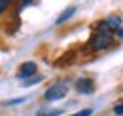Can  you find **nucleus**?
Masks as SVG:
<instances>
[{
    "label": "nucleus",
    "instance_id": "1",
    "mask_svg": "<svg viewBox=\"0 0 123 116\" xmlns=\"http://www.w3.org/2000/svg\"><path fill=\"white\" fill-rule=\"evenodd\" d=\"M112 42H114V32L104 25V21H100V23L97 25L95 34L89 38V48L95 50V51H102V50L110 48Z\"/></svg>",
    "mask_w": 123,
    "mask_h": 116
},
{
    "label": "nucleus",
    "instance_id": "2",
    "mask_svg": "<svg viewBox=\"0 0 123 116\" xmlns=\"http://www.w3.org/2000/svg\"><path fill=\"white\" fill-rule=\"evenodd\" d=\"M66 93H68V87L64 86V84H53L44 93V99L46 101H59L62 97H66Z\"/></svg>",
    "mask_w": 123,
    "mask_h": 116
},
{
    "label": "nucleus",
    "instance_id": "3",
    "mask_svg": "<svg viewBox=\"0 0 123 116\" xmlns=\"http://www.w3.org/2000/svg\"><path fill=\"white\" fill-rule=\"evenodd\" d=\"M36 71H38V67H36V63L34 61H27V63H23L21 67H19V72H17V78H31V76H34L36 74Z\"/></svg>",
    "mask_w": 123,
    "mask_h": 116
},
{
    "label": "nucleus",
    "instance_id": "4",
    "mask_svg": "<svg viewBox=\"0 0 123 116\" xmlns=\"http://www.w3.org/2000/svg\"><path fill=\"white\" fill-rule=\"evenodd\" d=\"M76 91L85 93V95H91L95 91V82L91 78H80V80H76Z\"/></svg>",
    "mask_w": 123,
    "mask_h": 116
},
{
    "label": "nucleus",
    "instance_id": "5",
    "mask_svg": "<svg viewBox=\"0 0 123 116\" xmlns=\"http://www.w3.org/2000/svg\"><path fill=\"white\" fill-rule=\"evenodd\" d=\"M104 25H106L112 32H117V30L121 29L123 21H121V17H119V15H110V17H106V19H104Z\"/></svg>",
    "mask_w": 123,
    "mask_h": 116
},
{
    "label": "nucleus",
    "instance_id": "6",
    "mask_svg": "<svg viewBox=\"0 0 123 116\" xmlns=\"http://www.w3.org/2000/svg\"><path fill=\"white\" fill-rule=\"evenodd\" d=\"M74 12H76V8H74V6H72V8H68V10H64V12L57 17V25H61V23H64L66 19H70V17L74 15Z\"/></svg>",
    "mask_w": 123,
    "mask_h": 116
},
{
    "label": "nucleus",
    "instance_id": "7",
    "mask_svg": "<svg viewBox=\"0 0 123 116\" xmlns=\"http://www.w3.org/2000/svg\"><path fill=\"white\" fill-rule=\"evenodd\" d=\"M62 110L61 109H53V110H38L36 116H61Z\"/></svg>",
    "mask_w": 123,
    "mask_h": 116
},
{
    "label": "nucleus",
    "instance_id": "8",
    "mask_svg": "<svg viewBox=\"0 0 123 116\" xmlns=\"http://www.w3.org/2000/svg\"><path fill=\"white\" fill-rule=\"evenodd\" d=\"M12 2H13V0H0V15L10 8V4H12Z\"/></svg>",
    "mask_w": 123,
    "mask_h": 116
},
{
    "label": "nucleus",
    "instance_id": "9",
    "mask_svg": "<svg viewBox=\"0 0 123 116\" xmlns=\"http://www.w3.org/2000/svg\"><path fill=\"white\" fill-rule=\"evenodd\" d=\"M27 101V97H19V99H10V101H6L4 105L6 107H12V105H19V103H25Z\"/></svg>",
    "mask_w": 123,
    "mask_h": 116
},
{
    "label": "nucleus",
    "instance_id": "10",
    "mask_svg": "<svg viewBox=\"0 0 123 116\" xmlns=\"http://www.w3.org/2000/svg\"><path fill=\"white\" fill-rule=\"evenodd\" d=\"M38 82H42V76H32L31 80L25 82V86H32V84H38Z\"/></svg>",
    "mask_w": 123,
    "mask_h": 116
},
{
    "label": "nucleus",
    "instance_id": "11",
    "mask_svg": "<svg viewBox=\"0 0 123 116\" xmlns=\"http://www.w3.org/2000/svg\"><path fill=\"white\" fill-rule=\"evenodd\" d=\"M91 114H93L91 109H83V110H80V112H76V114H72V116H91Z\"/></svg>",
    "mask_w": 123,
    "mask_h": 116
},
{
    "label": "nucleus",
    "instance_id": "12",
    "mask_svg": "<svg viewBox=\"0 0 123 116\" xmlns=\"http://www.w3.org/2000/svg\"><path fill=\"white\" fill-rule=\"evenodd\" d=\"M114 114H116V116H123V103L114 107Z\"/></svg>",
    "mask_w": 123,
    "mask_h": 116
},
{
    "label": "nucleus",
    "instance_id": "13",
    "mask_svg": "<svg viewBox=\"0 0 123 116\" xmlns=\"http://www.w3.org/2000/svg\"><path fill=\"white\" fill-rule=\"evenodd\" d=\"M117 34H119V38H121V40H123V25H121V29L117 30Z\"/></svg>",
    "mask_w": 123,
    "mask_h": 116
},
{
    "label": "nucleus",
    "instance_id": "14",
    "mask_svg": "<svg viewBox=\"0 0 123 116\" xmlns=\"http://www.w3.org/2000/svg\"><path fill=\"white\" fill-rule=\"evenodd\" d=\"M32 0H23V6H27V4H31Z\"/></svg>",
    "mask_w": 123,
    "mask_h": 116
}]
</instances>
